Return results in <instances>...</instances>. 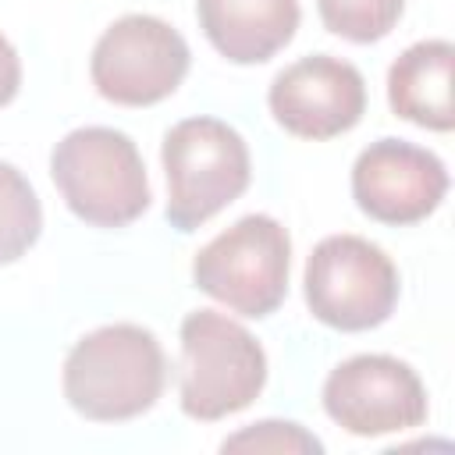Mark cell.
I'll return each mask as SVG.
<instances>
[{"mask_svg":"<svg viewBox=\"0 0 455 455\" xmlns=\"http://www.w3.org/2000/svg\"><path fill=\"white\" fill-rule=\"evenodd\" d=\"M167 384V355L153 331L107 323L78 338L64 359L68 405L96 423L135 419L156 405Z\"/></svg>","mask_w":455,"mask_h":455,"instance_id":"obj_1","label":"cell"},{"mask_svg":"<svg viewBox=\"0 0 455 455\" xmlns=\"http://www.w3.org/2000/svg\"><path fill=\"white\" fill-rule=\"evenodd\" d=\"M50 174L68 210L96 228H124L149 206V178L139 146L107 124L68 132L53 146Z\"/></svg>","mask_w":455,"mask_h":455,"instance_id":"obj_2","label":"cell"},{"mask_svg":"<svg viewBox=\"0 0 455 455\" xmlns=\"http://www.w3.org/2000/svg\"><path fill=\"white\" fill-rule=\"evenodd\" d=\"M267 384L263 345L231 316L196 309L181 320L178 395L192 419H224L252 405Z\"/></svg>","mask_w":455,"mask_h":455,"instance_id":"obj_3","label":"cell"},{"mask_svg":"<svg viewBox=\"0 0 455 455\" xmlns=\"http://www.w3.org/2000/svg\"><path fill=\"white\" fill-rule=\"evenodd\" d=\"M167 220L178 231H196L228 203H235L252 178L245 139L217 117H185L164 135Z\"/></svg>","mask_w":455,"mask_h":455,"instance_id":"obj_4","label":"cell"},{"mask_svg":"<svg viewBox=\"0 0 455 455\" xmlns=\"http://www.w3.org/2000/svg\"><path fill=\"white\" fill-rule=\"evenodd\" d=\"M291 238L270 213L238 217L192 259V281L242 316H270L288 295Z\"/></svg>","mask_w":455,"mask_h":455,"instance_id":"obj_5","label":"cell"},{"mask_svg":"<svg viewBox=\"0 0 455 455\" xmlns=\"http://www.w3.org/2000/svg\"><path fill=\"white\" fill-rule=\"evenodd\" d=\"M306 302L313 316L338 331H370L398 302V267L359 235H327L306 259Z\"/></svg>","mask_w":455,"mask_h":455,"instance_id":"obj_6","label":"cell"},{"mask_svg":"<svg viewBox=\"0 0 455 455\" xmlns=\"http://www.w3.org/2000/svg\"><path fill=\"white\" fill-rule=\"evenodd\" d=\"M188 60V43L174 25L156 14H124L96 39L89 75L103 100L149 107L181 85Z\"/></svg>","mask_w":455,"mask_h":455,"instance_id":"obj_7","label":"cell"},{"mask_svg":"<svg viewBox=\"0 0 455 455\" xmlns=\"http://www.w3.org/2000/svg\"><path fill=\"white\" fill-rule=\"evenodd\" d=\"M323 409L341 430L355 437L402 434L427 419V387L409 363L363 352L327 373Z\"/></svg>","mask_w":455,"mask_h":455,"instance_id":"obj_8","label":"cell"},{"mask_svg":"<svg viewBox=\"0 0 455 455\" xmlns=\"http://www.w3.org/2000/svg\"><path fill=\"white\" fill-rule=\"evenodd\" d=\"M267 103L284 132L302 139H334L359 124L366 110V82L355 64L313 53L277 71Z\"/></svg>","mask_w":455,"mask_h":455,"instance_id":"obj_9","label":"cell"},{"mask_svg":"<svg viewBox=\"0 0 455 455\" xmlns=\"http://www.w3.org/2000/svg\"><path fill=\"white\" fill-rule=\"evenodd\" d=\"M448 171L437 153L405 139L370 142L352 167V196L380 224H416L441 206Z\"/></svg>","mask_w":455,"mask_h":455,"instance_id":"obj_10","label":"cell"},{"mask_svg":"<svg viewBox=\"0 0 455 455\" xmlns=\"http://www.w3.org/2000/svg\"><path fill=\"white\" fill-rule=\"evenodd\" d=\"M199 28L235 64L270 60L299 28V0H196Z\"/></svg>","mask_w":455,"mask_h":455,"instance_id":"obj_11","label":"cell"},{"mask_svg":"<svg viewBox=\"0 0 455 455\" xmlns=\"http://www.w3.org/2000/svg\"><path fill=\"white\" fill-rule=\"evenodd\" d=\"M451 68H455V46L448 39L412 43L387 71L391 110L419 128L448 132L455 124Z\"/></svg>","mask_w":455,"mask_h":455,"instance_id":"obj_12","label":"cell"},{"mask_svg":"<svg viewBox=\"0 0 455 455\" xmlns=\"http://www.w3.org/2000/svg\"><path fill=\"white\" fill-rule=\"evenodd\" d=\"M43 231V206L32 181L0 160V263L25 256Z\"/></svg>","mask_w":455,"mask_h":455,"instance_id":"obj_13","label":"cell"},{"mask_svg":"<svg viewBox=\"0 0 455 455\" xmlns=\"http://www.w3.org/2000/svg\"><path fill=\"white\" fill-rule=\"evenodd\" d=\"M320 21L352 43H373L395 28L405 0H316Z\"/></svg>","mask_w":455,"mask_h":455,"instance_id":"obj_14","label":"cell"},{"mask_svg":"<svg viewBox=\"0 0 455 455\" xmlns=\"http://www.w3.org/2000/svg\"><path fill=\"white\" fill-rule=\"evenodd\" d=\"M220 448L224 451H238V448H252V451H320L323 444L313 434H306L299 423L263 419V423H252V427L231 434Z\"/></svg>","mask_w":455,"mask_h":455,"instance_id":"obj_15","label":"cell"},{"mask_svg":"<svg viewBox=\"0 0 455 455\" xmlns=\"http://www.w3.org/2000/svg\"><path fill=\"white\" fill-rule=\"evenodd\" d=\"M18 85H21V60H18V50L11 46L7 36H0V107L18 96Z\"/></svg>","mask_w":455,"mask_h":455,"instance_id":"obj_16","label":"cell"}]
</instances>
